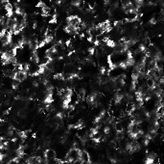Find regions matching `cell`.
I'll return each mask as SVG.
<instances>
[{
  "instance_id": "4",
  "label": "cell",
  "mask_w": 164,
  "mask_h": 164,
  "mask_svg": "<svg viewBox=\"0 0 164 164\" xmlns=\"http://www.w3.org/2000/svg\"><path fill=\"white\" fill-rule=\"evenodd\" d=\"M9 164H20V163L17 159H11V160H10Z\"/></svg>"
},
{
  "instance_id": "1",
  "label": "cell",
  "mask_w": 164,
  "mask_h": 164,
  "mask_svg": "<svg viewBox=\"0 0 164 164\" xmlns=\"http://www.w3.org/2000/svg\"><path fill=\"white\" fill-rule=\"evenodd\" d=\"M81 158V151L78 150L76 148H72L69 150V152L67 153V155H66V159L65 160H69V161H75V160H78Z\"/></svg>"
},
{
  "instance_id": "2",
  "label": "cell",
  "mask_w": 164,
  "mask_h": 164,
  "mask_svg": "<svg viewBox=\"0 0 164 164\" xmlns=\"http://www.w3.org/2000/svg\"><path fill=\"white\" fill-rule=\"evenodd\" d=\"M53 158H57V153L52 149L45 151V159H53Z\"/></svg>"
},
{
  "instance_id": "3",
  "label": "cell",
  "mask_w": 164,
  "mask_h": 164,
  "mask_svg": "<svg viewBox=\"0 0 164 164\" xmlns=\"http://www.w3.org/2000/svg\"><path fill=\"white\" fill-rule=\"evenodd\" d=\"M41 158L39 157V156H33V157H30L28 158V163L29 164H40V162H41Z\"/></svg>"
},
{
  "instance_id": "5",
  "label": "cell",
  "mask_w": 164,
  "mask_h": 164,
  "mask_svg": "<svg viewBox=\"0 0 164 164\" xmlns=\"http://www.w3.org/2000/svg\"><path fill=\"white\" fill-rule=\"evenodd\" d=\"M60 164H72V162L69 160H64V161H62V163Z\"/></svg>"
}]
</instances>
